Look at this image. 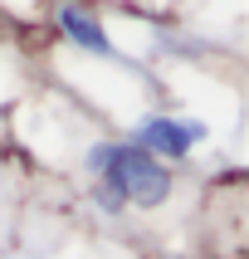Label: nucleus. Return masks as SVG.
<instances>
[{
	"label": "nucleus",
	"instance_id": "obj_4",
	"mask_svg": "<svg viewBox=\"0 0 249 259\" xmlns=\"http://www.w3.org/2000/svg\"><path fill=\"white\" fill-rule=\"evenodd\" d=\"M93 201H98V210H108V215H122L127 205H122V196H117L108 181H93Z\"/></svg>",
	"mask_w": 249,
	"mask_h": 259
},
{
	"label": "nucleus",
	"instance_id": "obj_1",
	"mask_svg": "<svg viewBox=\"0 0 249 259\" xmlns=\"http://www.w3.org/2000/svg\"><path fill=\"white\" fill-rule=\"evenodd\" d=\"M83 166L93 171V181H108L122 196V205H137V210H161L176 191L171 166L146 157L142 147H132V142H93Z\"/></svg>",
	"mask_w": 249,
	"mask_h": 259
},
{
	"label": "nucleus",
	"instance_id": "obj_3",
	"mask_svg": "<svg viewBox=\"0 0 249 259\" xmlns=\"http://www.w3.org/2000/svg\"><path fill=\"white\" fill-rule=\"evenodd\" d=\"M54 25H59V34L73 44V49H83V54H98V59H108L113 54V39H108V29H103V20L88 5H78V0H64L54 10Z\"/></svg>",
	"mask_w": 249,
	"mask_h": 259
},
{
	"label": "nucleus",
	"instance_id": "obj_2",
	"mask_svg": "<svg viewBox=\"0 0 249 259\" xmlns=\"http://www.w3.org/2000/svg\"><path fill=\"white\" fill-rule=\"evenodd\" d=\"M205 142V122H181V117H142L137 122V132H132V147H142L146 157H157V161H186L190 157V147Z\"/></svg>",
	"mask_w": 249,
	"mask_h": 259
}]
</instances>
